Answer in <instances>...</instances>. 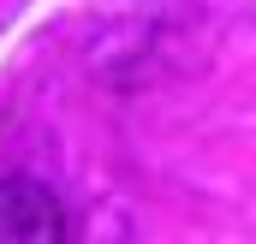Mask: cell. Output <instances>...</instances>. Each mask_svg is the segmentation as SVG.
Masks as SVG:
<instances>
[{"instance_id":"cell-1","label":"cell","mask_w":256,"mask_h":244,"mask_svg":"<svg viewBox=\"0 0 256 244\" xmlns=\"http://www.w3.org/2000/svg\"><path fill=\"white\" fill-rule=\"evenodd\" d=\"M72 232V214L66 202L36 179H0V238L30 244V238H66Z\"/></svg>"}]
</instances>
